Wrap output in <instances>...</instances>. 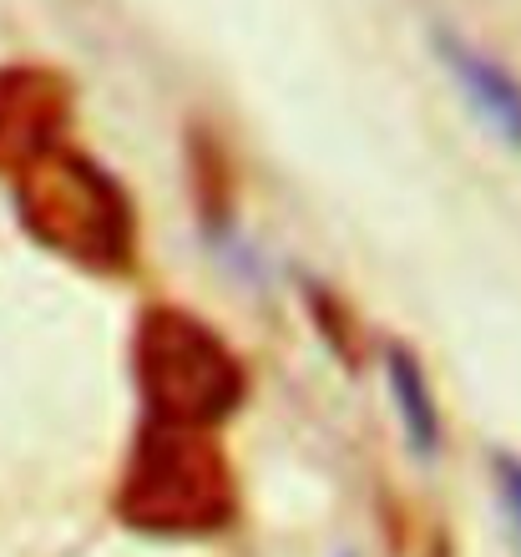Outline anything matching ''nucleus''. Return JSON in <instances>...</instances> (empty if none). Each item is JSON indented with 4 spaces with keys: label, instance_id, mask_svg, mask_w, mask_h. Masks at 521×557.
I'll return each mask as SVG.
<instances>
[{
    "label": "nucleus",
    "instance_id": "nucleus-1",
    "mask_svg": "<svg viewBox=\"0 0 521 557\" xmlns=\"http://www.w3.org/2000/svg\"><path fill=\"white\" fill-rule=\"evenodd\" d=\"M116 512L137 532L158 537H203L233 517V482L208 431L147 421L132 446Z\"/></svg>",
    "mask_w": 521,
    "mask_h": 557
},
{
    "label": "nucleus",
    "instance_id": "nucleus-2",
    "mask_svg": "<svg viewBox=\"0 0 521 557\" xmlns=\"http://www.w3.org/2000/svg\"><path fill=\"white\" fill-rule=\"evenodd\" d=\"M21 219L51 253L87 269H116L132 259V208L127 193L97 162L76 152H46L15 177Z\"/></svg>",
    "mask_w": 521,
    "mask_h": 557
},
{
    "label": "nucleus",
    "instance_id": "nucleus-3",
    "mask_svg": "<svg viewBox=\"0 0 521 557\" xmlns=\"http://www.w3.org/2000/svg\"><path fill=\"white\" fill-rule=\"evenodd\" d=\"M137 381L152 421L198 425L213 421L244 400V370L223 350V339L177 309H152L137 330Z\"/></svg>",
    "mask_w": 521,
    "mask_h": 557
},
{
    "label": "nucleus",
    "instance_id": "nucleus-4",
    "mask_svg": "<svg viewBox=\"0 0 521 557\" xmlns=\"http://www.w3.org/2000/svg\"><path fill=\"white\" fill-rule=\"evenodd\" d=\"M66 122V91L46 72H0V173H26L46 152H57Z\"/></svg>",
    "mask_w": 521,
    "mask_h": 557
},
{
    "label": "nucleus",
    "instance_id": "nucleus-5",
    "mask_svg": "<svg viewBox=\"0 0 521 557\" xmlns=\"http://www.w3.org/2000/svg\"><path fill=\"white\" fill-rule=\"evenodd\" d=\"M446 66L461 76L466 97L476 102L481 117L492 122L507 143L521 147V82H511L496 61L476 57V51H471V46H461V41H446Z\"/></svg>",
    "mask_w": 521,
    "mask_h": 557
},
{
    "label": "nucleus",
    "instance_id": "nucleus-6",
    "mask_svg": "<svg viewBox=\"0 0 521 557\" xmlns=\"http://www.w3.org/2000/svg\"><path fill=\"white\" fill-rule=\"evenodd\" d=\"M385 370H390L395 406H400V421H406V441L420 456H431L435 446H441V416H435L431 385H425V375H420L415 355L395 345V350L385 355Z\"/></svg>",
    "mask_w": 521,
    "mask_h": 557
},
{
    "label": "nucleus",
    "instance_id": "nucleus-7",
    "mask_svg": "<svg viewBox=\"0 0 521 557\" xmlns=\"http://www.w3.org/2000/svg\"><path fill=\"white\" fill-rule=\"evenodd\" d=\"M496 492H501V507H507L511 528L521 537V461L517 456H496Z\"/></svg>",
    "mask_w": 521,
    "mask_h": 557
}]
</instances>
